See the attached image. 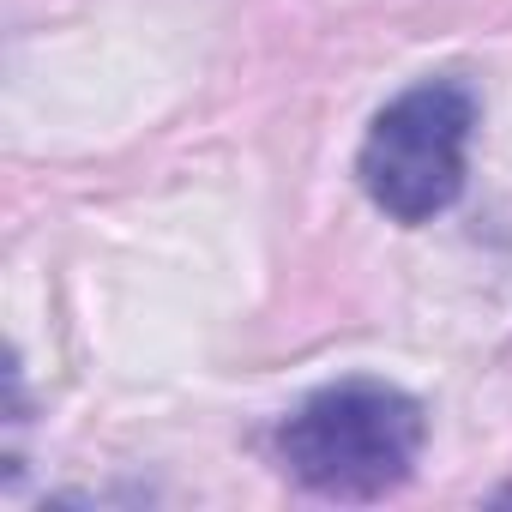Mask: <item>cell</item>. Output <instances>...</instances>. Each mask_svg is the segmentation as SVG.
<instances>
[{"label": "cell", "mask_w": 512, "mask_h": 512, "mask_svg": "<svg viewBox=\"0 0 512 512\" xmlns=\"http://www.w3.org/2000/svg\"><path fill=\"white\" fill-rule=\"evenodd\" d=\"M470 133H476L470 85L422 79L374 115L356 151V181L392 223H428L464 193Z\"/></svg>", "instance_id": "obj_2"}, {"label": "cell", "mask_w": 512, "mask_h": 512, "mask_svg": "<svg viewBox=\"0 0 512 512\" xmlns=\"http://www.w3.org/2000/svg\"><path fill=\"white\" fill-rule=\"evenodd\" d=\"M422 404L386 380H338L296 404L278 428L290 476L326 500H380L410 482L422 458Z\"/></svg>", "instance_id": "obj_1"}]
</instances>
